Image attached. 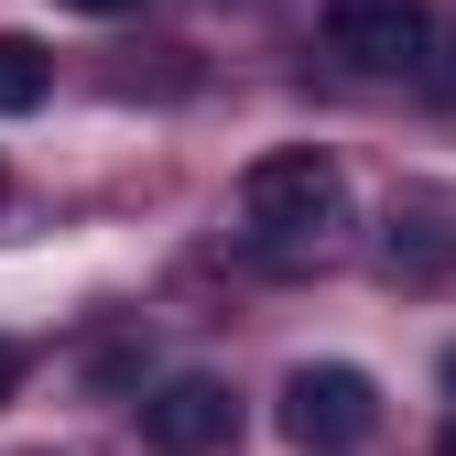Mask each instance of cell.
Returning <instances> with one entry per match:
<instances>
[{"mask_svg": "<svg viewBox=\"0 0 456 456\" xmlns=\"http://www.w3.org/2000/svg\"><path fill=\"white\" fill-rule=\"evenodd\" d=\"M240 240L261 261H326L348 240V175L326 152H261L240 175Z\"/></svg>", "mask_w": 456, "mask_h": 456, "instance_id": "obj_1", "label": "cell"}, {"mask_svg": "<svg viewBox=\"0 0 456 456\" xmlns=\"http://www.w3.org/2000/svg\"><path fill=\"white\" fill-rule=\"evenodd\" d=\"M326 44L348 77H424L435 54V0H326Z\"/></svg>", "mask_w": 456, "mask_h": 456, "instance_id": "obj_3", "label": "cell"}, {"mask_svg": "<svg viewBox=\"0 0 456 456\" xmlns=\"http://www.w3.org/2000/svg\"><path fill=\"white\" fill-rule=\"evenodd\" d=\"M435 456H456V424H445V435H435Z\"/></svg>", "mask_w": 456, "mask_h": 456, "instance_id": "obj_9", "label": "cell"}, {"mask_svg": "<svg viewBox=\"0 0 456 456\" xmlns=\"http://www.w3.org/2000/svg\"><path fill=\"white\" fill-rule=\"evenodd\" d=\"M445 391H456V348H445Z\"/></svg>", "mask_w": 456, "mask_h": 456, "instance_id": "obj_10", "label": "cell"}, {"mask_svg": "<svg viewBox=\"0 0 456 456\" xmlns=\"http://www.w3.org/2000/svg\"><path fill=\"white\" fill-rule=\"evenodd\" d=\"M380 261H391V282H435V272H456V217H445V207H403Z\"/></svg>", "mask_w": 456, "mask_h": 456, "instance_id": "obj_5", "label": "cell"}, {"mask_svg": "<svg viewBox=\"0 0 456 456\" xmlns=\"http://www.w3.org/2000/svg\"><path fill=\"white\" fill-rule=\"evenodd\" d=\"M44 87H54V66L22 44V33H0V120H22V109H44Z\"/></svg>", "mask_w": 456, "mask_h": 456, "instance_id": "obj_6", "label": "cell"}, {"mask_svg": "<svg viewBox=\"0 0 456 456\" xmlns=\"http://www.w3.org/2000/svg\"><path fill=\"white\" fill-rule=\"evenodd\" d=\"M142 435H152L163 456H217L228 435H240V391L207 380V370H185V380H163L152 403H142Z\"/></svg>", "mask_w": 456, "mask_h": 456, "instance_id": "obj_4", "label": "cell"}, {"mask_svg": "<svg viewBox=\"0 0 456 456\" xmlns=\"http://www.w3.org/2000/svg\"><path fill=\"white\" fill-rule=\"evenodd\" d=\"M0 196H12V185H0Z\"/></svg>", "mask_w": 456, "mask_h": 456, "instance_id": "obj_11", "label": "cell"}, {"mask_svg": "<svg viewBox=\"0 0 456 456\" xmlns=\"http://www.w3.org/2000/svg\"><path fill=\"white\" fill-rule=\"evenodd\" d=\"M12 391H22V348H12V337H0V403H12Z\"/></svg>", "mask_w": 456, "mask_h": 456, "instance_id": "obj_7", "label": "cell"}, {"mask_svg": "<svg viewBox=\"0 0 456 456\" xmlns=\"http://www.w3.org/2000/svg\"><path fill=\"white\" fill-rule=\"evenodd\" d=\"M380 435V380L348 370V359H305L294 380H282V445L305 456H359Z\"/></svg>", "mask_w": 456, "mask_h": 456, "instance_id": "obj_2", "label": "cell"}, {"mask_svg": "<svg viewBox=\"0 0 456 456\" xmlns=\"http://www.w3.org/2000/svg\"><path fill=\"white\" fill-rule=\"evenodd\" d=\"M54 12H98V22H109V12H131V0H54Z\"/></svg>", "mask_w": 456, "mask_h": 456, "instance_id": "obj_8", "label": "cell"}]
</instances>
